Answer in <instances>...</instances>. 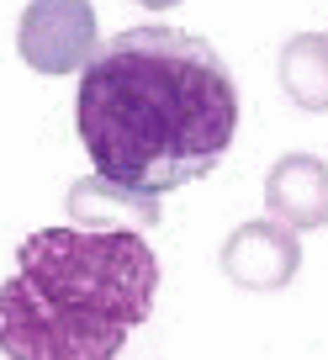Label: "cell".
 <instances>
[{
  "label": "cell",
  "instance_id": "3",
  "mask_svg": "<svg viewBox=\"0 0 328 360\" xmlns=\"http://www.w3.org/2000/svg\"><path fill=\"white\" fill-rule=\"evenodd\" d=\"M96 6L91 0H27L16 22V53L37 75H74L96 58Z\"/></svg>",
  "mask_w": 328,
  "mask_h": 360
},
{
  "label": "cell",
  "instance_id": "4",
  "mask_svg": "<svg viewBox=\"0 0 328 360\" xmlns=\"http://www.w3.org/2000/svg\"><path fill=\"white\" fill-rule=\"evenodd\" d=\"M296 270H302L296 228L275 223V217L238 223L223 238V276L244 292H281V286L296 281Z\"/></svg>",
  "mask_w": 328,
  "mask_h": 360
},
{
  "label": "cell",
  "instance_id": "8",
  "mask_svg": "<svg viewBox=\"0 0 328 360\" xmlns=\"http://www.w3.org/2000/svg\"><path fill=\"white\" fill-rule=\"evenodd\" d=\"M138 6H154V11H164V6H181V0H138Z\"/></svg>",
  "mask_w": 328,
  "mask_h": 360
},
{
  "label": "cell",
  "instance_id": "6",
  "mask_svg": "<svg viewBox=\"0 0 328 360\" xmlns=\"http://www.w3.org/2000/svg\"><path fill=\"white\" fill-rule=\"evenodd\" d=\"M64 207H69V217H74L79 228H133V233H143V228H154L159 217H164V207H159L154 191H133V186L106 180V175L74 180Z\"/></svg>",
  "mask_w": 328,
  "mask_h": 360
},
{
  "label": "cell",
  "instance_id": "5",
  "mask_svg": "<svg viewBox=\"0 0 328 360\" xmlns=\"http://www.w3.org/2000/svg\"><path fill=\"white\" fill-rule=\"evenodd\" d=\"M265 207L275 223L296 228H323L328 223V165L313 154H281L265 175Z\"/></svg>",
  "mask_w": 328,
  "mask_h": 360
},
{
  "label": "cell",
  "instance_id": "2",
  "mask_svg": "<svg viewBox=\"0 0 328 360\" xmlns=\"http://www.w3.org/2000/svg\"><path fill=\"white\" fill-rule=\"evenodd\" d=\"M159 297V255L133 228H37L0 281L6 360H117Z\"/></svg>",
  "mask_w": 328,
  "mask_h": 360
},
{
  "label": "cell",
  "instance_id": "1",
  "mask_svg": "<svg viewBox=\"0 0 328 360\" xmlns=\"http://www.w3.org/2000/svg\"><path fill=\"white\" fill-rule=\"evenodd\" d=\"M74 127L96 175L181 191L212 175L238 133V85L217 48L181 27H127L85 64Z\"/></svg>",
  "mask_w": 328,
  "mask_h": 360
},
{
  "label": "cell",
  "instance_id": "7",
  "mask_svg": "<svg viewBox=\"0 0 328 360\" xmlns=\"http://www.w3.org/2000/svg\"><path fill=\"white\" fill-rule=\"evenodd\" d=\"M281 85L302 112H328V37L296 32L281 48Z\"/></svg>",
  "mask_w": 328,
  "mask_h": 360
}]
</instances>
